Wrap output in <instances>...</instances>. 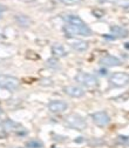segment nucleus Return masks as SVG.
I'll use <instances>...</instances> for the list:
<instances>
[{
  "label": "nucleus",
  "mask_w": 129,
  "mask_h": 148,
  "mask_svg": "<svg viewBox=\"0 0 129 148\" xmlns=\"http://www.w3.org/2000/svg\"><path fill=\"white\" fill-rule=\"evenodd\" d=\"M26 146L28 148H41L42 147V142L39 140H31L26 143Z\"/></svg>",
  "instance_id": "dca6fc26"
},
{
  "label": "nucleus",
  "mask_w": 129,
  "mask_h": 148,
  "mask_svg": "<svg viewBox=\"0 0 129 148\" xmlns=\"http://www.w3.org/2000/svg\"><path fill=\"white\" fill-rule=\"evenodd\" d=\"M68 45L71 46L73 49L77 52H85L86 49L88 48V44L83 40H80V39H76V38H69L68 39Z\"/></svg>",
  "instance_id": "0eeeda50"
},
{
  "label": "nucleus",
  "mask_w": 129,
  "mask_h": 148,
  "mask_svg": "<svg viewBox=\"0 0 129 148\" xmlns=\"http://www.w3.org/2000/svg\"><path fill=\"white\" fill-rule=\"evenodd\" d=\"M26 58H27V59H31V60H38L39 55H38L35 52H33V51H28V52L26 53Z\"/></svg>",
  "instance_id": "412c9836"
},
{
  "label": "nucleus",
  "mask_w": 129,
  "mask_h": 148,
  "mask_svg": "<svg viewBox=\"0 0 129 148\" xmlns=\"http://www.w3.org/2000/svg\"><path fill=\"white\" fill-rule=\"evenodd\" d=\"M68 108L67 104L60 100H55V101H51L48 104V110L53 112V113H62Z\"/></svg>",
  "instance_id": "6e6552de"
},
{
  "label": "nucleus",
  "mask_w": 129,
  "mask_h": 148,
  "mask_svg": "<svg viewBox=\"0 0 129 148\" xmlns=\"http://www.w3.org/2000/svg\"><path fill=\"white\" fill-rule=\"evenodd\" d=\"M6 137H7V133H6V131L1 129V131H0V139H6Z\"/></svg>",
  "instance_id": "5701e85b"
},
{
  "label": "nucleus",
  "mask_w": 129,
  "mask_h": 148,
  "mask_svg": "<svg viewBox=\"0 0 129 148\" xmlns=\"http://www.w3.org/2000/svg\"><path fill=\"white\" fill-rule=\"evenodd\" d=\"M92 13H93V15H94L95 18H97V19H100V18H102V17L105 15V12L102 11V9H100V8H95V9H93Z\"/></svg>",
  "instance_id": "aec40b11"
},
{
  "label": "nucleus",
  "mask_w": 129,
  "mask_h": 148,
  "mask_svg": "<svg viewBox=\"0 0 129 148\" xmlns=\"http://www.w3.org/2000/svg\"><path fill=\"white\" fill-rule=\"evenodd\" d=\"M112 3L118 5V6H121L123 8H128L129 7V0H110Z\"/></svg>",
  "instance_id": "f3484780"
},
{
  "label": "nucleus",
  "mask_w": 129,
  "mask_h": 148,
  "mask_svg": "<svg viewBox=\"0 0 129 148\" xmlns=\"http://www.w3.org/2000/svg\"><path fill=\"white\" fill-rule=\"evenodd\" d=\"M100 64L103 66H107V67H113V66H118L121 64V61L113 55H106V56L101 58Z\"/></svg>",
  "instance_id": "9b49d317"
},
{
  "label": "nucleus",
  "mask_w": 129,
  "mask_h": 148,
  "mask_svg": "<svg viewBox=\"0 0 129 148\" xmlns=\"http://www.w3.org/2000/svg\"><path fill=\"white\" fill-rule=\"evenodd\" d=\"M20 1H24V3H33L34 0H20Z\"/></svg>",
  "instance_id": "bb28decb"
},
{
  "label": "nucleus",
  "mask_w": 129,
  "mask_h": 148,
  "mask_svg": "<svg viewBox=\"0 0 129 148\" xmlns=\"http://www.w3.org/2000/svg\"><path fill=\"white\" fill-rule=\"evenodd\" d=\"M1 125L4 127V131H11V132H15L18 134H20V132L24 129L20 123H18V122H15L13 120H6Z\"/></svg>",
  "instance_id": "1a4fd4ad"
},
{
  "label": "nucleus",
  "mask_w": 129,
  "mask_h": 148,
  "mask_svg": "<svg viewBox=\"0 0 129 148\" xmlns=\"http://www.w3.org/2000/svg\"><path fill=\"white\" fill-rule=\"evenodd\" d=\"M52 53H53L54 58H64L67 55L66 49L61 44H54L52 46Z\"/></svg>",
  "instance_id": "4468645a"
},
{
  "label": "nucleus",
  "mask_w": 129,
  "mask_h": 148,
  "mask_svg": "<svg viewBox=\"0 0 129 148\" xmlns=\"http://www.w3.org/2000/svg\"><path fill=\"white\" fill-rule=\"evenodd\" d=\"M0 113H1V110H0Z\"/></svg>",
  "instance_id": "c756f323"
},
{
  "label": "nucleus",
  "mask_w": 129,
  "mask_h": 148,
  "mask_svg": "<svg viewBox=\"0 0 129 148\" xmlns=\"http://www.w3.org/2000/svg\"><path fill=\"white\" fill-rule=\"evenodd\" d=\"M64 91L66 94H68L69 96H73V98H81L85 94V91L77 86H66L64 88Z\"/></svg>",
  "instance_id": "9d476101"
},
{
  "label": "nucleus",
  "mask_w": 129,
  "mask_h": 148,
  "mask_svg": "<svg viewBox=\"0 0 129 148\" xmlns=\"http://www.w3.org/2000/svg\"><path fill=\"white\" fill-rule=\"evenodd\" d=\"M6 6H4V5H0V12H4V11H6Z\"/></svg>",
  "instance_id": "393cba45"
},
{
  "label": "nucleus",
  "mask_w": 129,
  "mask_h": 148,
  "mask_svg": "<svg viewBox=\"0 0 129 148\" xmlns=\"http://www.w3.org/2000/svg\"><path fill=\"white\" fill-rule=\"evenodd\" d=\"M1 123H3V122H1V120H0V125H1Z\"/></svg>",
  "instance_id": "c85d7f7f"
},
{
  "label": "nucleus",
  "mask_w": 129,
  "mask_h": 148,
  "mask_svg": "<svg viewBox=\"0 0 129 148\" xmlns=\"http://www.w3.org/2000/svg\"><path fill=\"white\" fill-rule=\"evenodd\" d=\"M60 1L64 3L65 5H75V4L81 3V0H60Z\"/></svg>",
  "instance_id": "4be33fe9"
},
{
  "label": "nucleus",
  "mask_w": 129,
  "mask_h": 148,
  "mask_svg": "<svg viewBox=\"0 0 129 148\" xmlns=\"http://www.w3.org/2000/svg\"><path fill=\"white\" fill-rule=\"evenodd\" d=\"M64 29L68 37L74 38L75 35H82V37H89L92 34V31L87 25L83 26H77V25H72V24H66L64 26Z\"/></svg>",
  "instance_id": "f257e3e1"
},
{
  "label": "nucleus",
  "mask_w": 129,
  "mask_h": 148,
  "mask_svg": "<svg viewBox=\"0 0 129 148\" xmlns=\"http://www.w3.org/2000/svg\"><path fill=\"white\" fill-rule=\"evenodd\" d=\"M75 80L79 84H81V85H83L86 87H89V88L95 87L97 85L96 78L94 75H92V74H89V73H83V72L77 73L76 76H75Z\"/></svg>",
  "instance_id": "f03ea898"
},
{
  "label": "nucleus",
  "mask_w": 129,
  "mask_h": 148,
  "mask_svg": "<svg viewBox=\"0 0 129 148\" xmlns=\"http://www.w3.org/2000/svg\"><path fill=\"white\" fill-rule=\"evenodd\" d=\"M110 31L112 33L114 34L113 37L116 39V38H126L128 37L129 32H128V29L127 28H123L121 26H112L110 27Z\"/></svg>",
  "instance_id": "f8f14e48"
},
{
  "label": "nucleus",
  "mask_w": 129,
  "mask_h": 148,
  "mask_svg": "<svg viewBox=\"0 0 129 148\" xmlns=\"http://www.w3.org/2000/svg\"><path fill=\"white\" fill-rule=\"evenodd\" d=\"M129 99V92H126L124 94H121V95H118V96H116L115 99H114V101H127Z\"/></svg>",
  "instance_id": "6ab92c4d"
},
{
  "label": "nucleus",
  "mask_w": 129,
  "mask_h": 148,
  "mask_svg": "<svg viewBox=\"0 0 129 148\" xmlns=\"http://www.w3.org/2000/svg\"><path fill=\"white\" fill-rule=\"evenodd\" d=\"M64 20L66 21V24H72V25H77V26H83V25H86L80 17L73 15V14H67V15H65V17H64Z\"/></svg>",
  "instance_id": "ddd939ff"
},
{
  "label": "nucleus",
  "mask_w": 129,
  "mask_h": 148,
  "mask_svg": "<svg viewBox=\"0 0 129 148\" xmlns=\"http://www.w3.org/2000/svg\"><path fill=\"white\" fill-rule=\"evenodd\" d=\"M124 48L129 49V42H126V44H124Z\"/></svg>",
  "instance_id": "cd10ccee"
},
{
  "label": "nucleus",
  "mask_w": 129,
  "mask_h": 148,
  "mask_svg": "<svg viewBox=\"0 0 129 148\" xmlns=\"http://www.w3.org/2000/svg\"><path fill=\"white\" fill-rule=\"evenodd\" d=\"M100 74H101V75H106V74H107V71H106V70H100Z\"/></svg>",
  "instance_id": "a878e982"
},
{
  "label": "nucleus",
  "mask_w": 129,
  "mask_h": 148,
  "mask_svg": "<svg viewBox=\"0 0 129 148\" xmlns=\"http://www.w3.org/2000/svg\"><path fill=\"white\" fill-rule=\"evenodd\" d=\"M66 122H67L68 126L75 128V129H77V131H82V129H85V128L87 127L86 121L82 119L80 115H76V114L68 115L66 117Z\"/></svg>",
  "instance_id": "20e7f679"
},
{
  "label": "nucleus",
  "mask_w": 129,
  "mask_h": 148,
  "mask_svg": "<svg viewBox=\"0 0 129 148\" xmlns=\"http://www.w3.org/2000/svg\"><path fill=\"white\" fill-rule=\"evenodd\" d=\"M93 117V121L95 125L97 126H100V127H105L109 123V121H110V119H109V116L107 113L105 112H96L92 115Z\"/></svg>",
  "instance_id": "423d86ee"
},
{
  "label": "nucleus",
  "mask_w": 129,
  "mask_h": 148,
  "mask_svg": "<svg viewBox=\"0 0 129 148\" xmlns=\"http://www.w3.org/2000/svg\"><path fill=\"white\" fill-rule=\"evenodd\" d=\"M47 66H48V67H52V68H58V67H59L58 59H56V58L48 59V60H47Z\"/></svg>",
  "instance_id": "a211bd4d"
},
{
  "label": "nucleus",
  "mask_w": 129,
  "mask_h": 148,
  "mask_svg": "<svg viewBox=\"0 0 129 148\" xmlns=\"http://www.w3.org/2000/svg\"><path fill=\"white\" fill-rule=\"evenodd\" d=\"M20 81L18 80L14 76H9V75H0V87L5 88L8 91H14L19 87Z\"/></svg>",
  "instance_id": "7ed1b4c3"
},
{
  "label": "nucleus",
  "mask_w": 129,
  "mask_h": 148,
  "mask_svg": "<svg viewBox=\"0 0 129 148\" xmlns=\"http://www.w3.org/2000/svg\"><path fill=\"white\" fill-rule=\"evenodd\" d=\"M112 85L114 86H117V87H121V86H124L129 82V75L126 74V73H115L110 76V80Z\"/></svg>",
  "instance_id": "39448f33"
},
{
  "label": "nucleus",
  "mask_w": 129,
  "mask_h": 148,
  "mask_svg": "<svg viewBox=\"0 0 129 148\" xmlns=\"http://www.w3.org/2000/svg\"><path fill=\"white\" fill-rule=\"evenodd\" d=\"M15 19L22 27H27V26H29V24H31V20H29L26 15H17Z\"/></svg>",
  "instance_id": "2eb2a0df"
},
{
  "label": "nucleus",
  "mask_w": 129,
  "mask_h": 148,
  "mask_svg": "<svg viewBox=\"0 0 129 148\" xmlns=\"http://www.w3.org/2000/svg\"><path fill=\"white\" fill-rule=\"evenodd\" d=\"M120 141H129V137L128 136H118Z\"/></svg>",
  "instance_id": "b1692460"
}]
</instances>
